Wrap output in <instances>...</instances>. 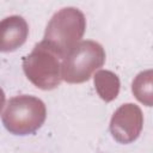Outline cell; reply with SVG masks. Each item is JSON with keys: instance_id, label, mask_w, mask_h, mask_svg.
<instances>
[{"instance_id": "4", "label": "cell", "mask_w": 153, "mask_h": 153, "mask_svg": "<svg viewBox=\"0 0 153 153\" xmlns=\"http://www.w3.org/2000/svg\"><path fill=\"white\" fill-rule=\"evenodd\" d=\"M4 102H5V94H4V91L0 88V111H1V109H2Z\"/></svg>"}, {"instance_id": "3", "label": "cell", "mask_w": 153, "mask_h": 153, "mask_svg": "<svg viewBox=\"0 0 153 153\" xmlns=\"http://www.w3.org/2000/svg\"><path fill=\"white\" fill-rule=\"evenodd\" d=\"M27 36V26L22 17H10L0 23V50L11 51L22 45Z\"/></svg>"}, {"instance_id": "2", "label": "cell", "mask_w": 153, "mask_h": 153, "mask_svg": "<svg viewBox=\"0 0 153 153\" xmlns=\"http://www.w3.org/2000/svg\"><path fill=\"white\" fill-rule=\"evenodd\" d=\"M104 57L103 48L98 43L87 41L75 44L63 55L62 78L68 82L85 81L103 65Z\"/></svg>"}, {"instance_id": "1", "label": "cell", "mask_w": 153, "mask_h": 153, "mask_svg": "<svg viewBox=\"0 0 153 153\" xmlns=\"http://www.w3.org/2000/svg\"><path fill=\"white\" fill-rule=\"evenodd\" d=\"M45 120V106L42 100L20 96L12 98L2 116L7 130L13 134L25 135L38 129Z\"/></svg>"}]
</instances>
